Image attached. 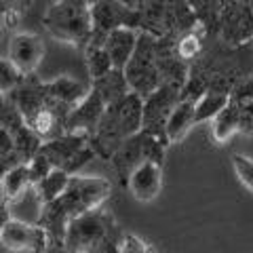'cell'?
Returning <instances> with one entry per match:
<instances>
[{
	"label": "cell",
	"instance_id": "cell-6",
	"mask_svg": "<svg viewBox=\"0 0 253 253\" xmlns=\"http://www.w3.org/2000/svg\"><path fill=\"white\" fill-rule=\"evenodd\" d=\"M89 139L91 137L78 135V133H61L57 137L42 141L41 154L49 158L53 169H61L68 175H74L83 165H86L95 156Z\"/></svg>",
	"mask_w": 253,
	"mask_h": 253
},
{
	"label": "cell",
	"instance_id": "cell-13",
	"mask_svg": "<svg viewBox=\"0 0 253 253\" xmlns=\"http://www.w3.org/2000/svg\"><path fill=\"white\" fill-rule=\"evenodd\" d=\"M194 126V99H181L171 108L165 123V135L169 144L181 141Z\"/></svg>",
	"mask_w": 253,
	"mask_h": 253
},
{
	"label": "cell",
	"instance_id": "cell-9",
	"mask_svg": "<svg viewBox=\"0 0 253 253\" xmlns=\"http://www.w3.org/2000/svg\"><path fill=\"white\" fill-rule=\"evenodd\" d=\"M104 110H106L104 97L91 86L86 97L68 112L66 121H63V133H78V135L91 137L95 129H97L101 116H104Z\"/></svg>",
	"mask_w": 253,
	"mask_h": 253
},
{
	"label": "cell",
	"instance_id": "cell-5",
	"mask_svg": "<svg viewBox=\"0 0 253 253\" xmlns=\"http://www.w3.org/2000/svg\"><path fill=\"white\" fill-rule=\"evenodd\" d=\"M123 76L129 86V93L137 95L139 99H148L150 95L161 89L154 42L150 36H137L135 51H133L129 63L123 68Z\"/></svg>",
	"mask_w": 253,
	"mask_h": 253
},
{
	"label": "cell",
	"instance_id": "cell-2",
	"mask_svg": "<svg viewBox=\"0 0 253 253\" xmlns=\"http://www.w3.org/2000/svg\"><path fill=\"white\" fill-rule=\"evenodd\" d=\"M144 126V99L126 93L123 99L106 106L97 129L91 135V148L104 150V154H114L123 141L131 139Z\"/></svg>",
	"mask_w": 253,
	"mask_h": 253
},
{
	"label": "cell",
	"instance_id": "cell-14",
	"mask_svg": "<svg viewBox=\"0 0 253 253\" xmlns=\"http://www.w3.org/2000/svg\"><path fill=\"white\" fill-rule=\"evenodd\" d=\"M104 34H95L91 32V38L86 41V70H89L91 83H97L99 78L108 76L112 72V61H110L108 53L104 49Z\"/></svg>",
	"mask_w": 253,
	"mask_h": 253
},
{
	"label": "cell",
	"instance_id": "cell-1",
	"mask_svg": "<svg viewBox=\"0 0 253 253\" xmlns=\"http://www.w3.org/2000/svg\"><path fill=\"white\" fill-rule=\"evenodd\" d=\"M112 184L106 177L99 175H72L68 181V188L55 203L42 207L38 226L44 228L51 243L63 241L68 221L81 217L84 213L97 211L104 207V203L110 199Z\"/></svg>",
	"mask_w": 253,
	"mask_h": 253
},
{
	"label": "cell",
	"instance_id": "cell-7",
	"mask_svg": "<svg viewBox=\"0 0 253 253\" xmlns=\"http://www.w3.org/2000/svg\"><path fill=\"white\" fill-rule=\"evenodd\" d=\"M0 245L9 253H44L53 243L38 224L11 219L0 232Z\"/></svg>",
	"mask_w": 253,
	"mask_h": 253
},
{
	"label": "cell",
	"instance_id": "cell-18",
	"mask_svg": "<svg viewBox=\"0 0 253 253\" xmlns=\"http://www.w3.org/2000/svg\"><path fill=\"white\" fill-rule=\"evenodd\" d=\"M241 129V110L236 104H228L221 112L213 118V139L217 141V144H224V141H228L236 131Z\"/></svg>",
	"mask_w": 253,
	"mask_h": 253
},
{
	"label": "cell",
	"instance_id": "cell-17",
	"mask_svg": "<svg viewBox=\"0 0 253 253\" xmlns=\"http://www.w3.org/2000/svg\"><path fill=\"white\" fill-rule=\"evenodd\" d=\"M70 177H72V175H68L66 171L53 169L44 179H41L36 186H32V188H34V192H36V196L41 199L42 207H46V205H51V203H55L59 199V196L63 194V190L68 188Z\"/></svg>",
	"mask_w": 253,
	"mask_h": 253
},
{
	"label": "cell",
	"instance_id": "cell-4",
	"mask_svg": "<svg viewBox=\"0 0 253 253\" xmlns=\"http://www.w3.org/2000/svg\"><path fill=\"white\" fill-rule=\"evenodd\" d=\"M114 224L104 209L84 213L68 221L61 245L74 253H110Z\"/></svg>",
	"mask_w": 253,
	"mask_h": 253
},
{
	"label": "cell",
	"instance_id": "cell-23",
	"mask_svg": "<svg viewBox=\"0 0 253 253\" xmlns=\"http://www.w3.org/2000/svg\"><path fill=\"white\" fill-rule=\"evenodd\" d=\"M118 253H152L150 247L135 234H126L123 236L121 245H118Z\"/></svg>",
	"mask_w": 253,
	"mask_h": 253
},
{
	"label": "cell",
	"instance_id": "cell-21",
	"mask_svg": "<svg viewBox=\"0 0 253 253\" xmlns=\"http://www.w3.org/2000/svg\"><path fill=\"white\" fill-rule=\"evenodd\" d=\"M21 81H23V78L17 72H15V68L9 63V59L0 57V93L9 95Z\"/></svg>",
	"mask_w": 253,
	"mask_h": 253
},
{
	"label": "cell",
	"instance_id": "cell-25",
	"mask_svg": "<svg viewBox=\"0 0 253 253\" xmlns=\"http://www.w3.org/2000/svg\"><path fill=\"white\" fill-rule=\"evenodd\" d=\"M4 32H6V30H4V26H2V23H0V41H2V36H4Z\"/></svg>",
	"mask_w": 253,
	"mask_h": 253
},
{
	"label": "cell",
	"instance_id": "cell-12",
	"mask_svg": "<svg viewBox=\"0 0 253 253\" xmlns=\"http://www.w3.org/2000/svg\"><path fill=\"white\" fill-rule=\"evenodd\" d=\"M135 44H137V34L133 28H116L110 34H106L104 49L110 61H112L114 70L123 72V68L129 63L133 51H135Z\"/></svg>",
	"mask_w": 253,
	"mask_h": 253
},
{
	"label": "cell",
	"instance_id": "cell-15",
	"mask_svg": "<svg viewBox=\"0 0 253 253\" xmlns=\"http://www.w3.org/2000/svg\"><path fill=\"white\" fill-rule=\"evenodd\" d=\"M30 175H28V165H15L9 171L0 175V196L2 203H13L17 196H21L30 188Z\"/></svg>",
	"mask_w": 253,
	"mask_h": 253
},
{
	"label": "cell",
	"instance_id": "cell-10",
	"mask_svg": "<svg viewBox=\"0 0 253 253\" xmlns=\"http://www.w3.org/2000/svg\"><path fill=\"white\" fill-rule=\"evenodd\" d=\"M89 89L91 86H84L83 83H78L70 76H59L51 83H42V93H44L46 106L57 110L63 118L68 116V112L76 104H81V101L86 97Z\"/></svg>",
	"mask_w": 253,
	"mask_h": 253
},
{
	"label": "cell",
	"instance_id": "cell-16",
	"mask_svg": "<svg viewBox=\"0 0 253 253\" xmlns=\"http://www.w3.org/2000/svg\"><path fill=\"white\" fill-rule=\"evenodd\" d=\"M230 101L232 99L228 93H219V91L203 93L199 99H194V125L213 121Z\"/></svg>",
	"mask_w": 253,
	"mask_h": 253
},
{
	"label": "cell",
	"instance_id": "cell-24",
	"mask_svg": "<svg viewBox=\"0 0 253 253\" xmlns=\"http://www.w3.org/2000/svg\"><path fill=\"white\" fill-rule=\"evenodd\" d=\"M11 221V213H9V205L0 201V232H2V228Z\"/></svg>",
	"mask_w": 253,
	"mask_h": 253
},
{
	"label": "cell",
	"instance_id": "cell-11",
	"mask_svg": "<svg viewBox=\"0 0 253 253\" xmlns=\"http://www.w3.org/2000/svg\"><path fill=\"white\" fill-rule=\"evenodd\" d=\"M129 192L139 203H152L163 190V167L158 161H144L129 173Z\"/></svg>",
	"mask_w": 253,
	"mask_h": 253
},
{
	"label": "cell",
	"instance_id": "cell-20",
	"mask_svg": "<svg viewBox=\"0 0 253 253\" xmlns=\"http://www.w3.org/2000/svg\"><path fill=\"white\" fill-rule=\"evenodd\" d=\"M28 165V175H30V184L32 186H36L41 179H44L49 173L53 171V165L49 163V158H46L44 154H41L38 152L34 158H32L30 163H26Z\"/></svg>",
	"mask_w": 253,
	"mask_h": 253
},
{
	"label": "cell",
	"instance_id": "cell-19",
	"mask_svg": "<svg viewBox=\"0 0 253 253\" xmlns=\"http://www.w3.org/2000/svg\"><path fill=\"white\" fill-rule=\"evenodd\" d=\"M232 167L239 177L241 184L253 192V158L245 154H234L232 156Z\"/></svg>",
	"mask_w": 253,
	"mask_h": 253
},
{
	"label": "cell",
	"instance_id": "cell-3",
	"mask_svg": "<svg viewBox=\"0 0 253 253\" xmlns=\"http://www.w3.org/2000/svg\"><path fill=\"white\" fill-rule=\"evenodd\" d=\"M42 23L46 32L59 42L83 44L91 38V6L83 0H61L46 9Z\"/></svg>",
	"mask_w": 253,
	"mask_h": 253
},
{
	"label": "cell",
	"instance_id": "cell-22",
	"mask_svg": "<svg viewBox=\"0 0 253 253\" xmlns=\"http://www.w3.org/2000/svg\"><path fill=\"white\" fill-rule=\"evenodd\" d=\"M199 51H201V38L194 32L186 34L177 44V55L181 59H192L194 55H199Z\"/></svg>",
	"mask_w": 253,
	"mask_h": 253
},
{
	"label": "cell",
	"instance_id": "cell-8",
	"mask_svg": "<svg viewBox=\"0 0 253 253\" xmlns=\"http://www.w3.org/2000/svg\"><path fill=\"white\" fill-rule=\"evenodd\" d=\"M44 57V42L34 32H17L9 41V63L21 78H30Z\"/></svg>",
	"mask_w": 253,
	"mask_h": 253
}]
</instances>
